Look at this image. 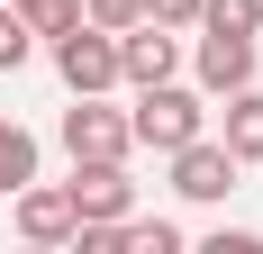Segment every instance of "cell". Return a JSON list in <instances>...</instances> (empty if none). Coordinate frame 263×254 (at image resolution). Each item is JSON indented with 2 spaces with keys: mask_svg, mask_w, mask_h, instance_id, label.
<instances>
[{
  "mask_svg": "<svg viewBox=\"0 0 263 254\" xmlns=\"http://www.w3.org/2000/svg\"><path fill=\"white\" fill-rule=\"evenodd\" d=\"M127 136L145 154H173V146H191V136H209V91H191L182 73H173V82H145L136 109H127Z\"/></svg>",
  "mask_w": 263,
  "mask_h": 254,
  "instance_id": "obj_1",
  "label": "cell"
},
{
  "mask_svg": "<svg viewBox=\"0 0 263 254\" xmlns=\"http://www.w3.org/2000/svg\"><path fill=\"white\" fill-rule=\"evenodd\" d=\"M64 154H73V164H127L136 154L127 109H109V91H73V109H64Z\"/></svg>",
  "mask_w": 263,
  "mask_h": 254,
  "instance_id": "obj_2",
  "label": "cell"
},
{
  "mask_svg": "<svg viewBox=\"0 0 263 254\" xmlns=\"http://www.w3.org/2000/svg\"><path fill=\"white\" fill-rule=\"evenodd\" d=\"M46 55H54V73H64V91H118V37L109 27L73 19L64 37H46Z\"/></svg>",
  "mask_w": 263,
  "mask_h": 254,
  "instance_id": "obj_3",
  "label": "cell"
},
{
  "mask_svg": "<svg viewBox=\"0 0 263 254\" xmlns=\"http://www.w3.org/2000/svg\"><path fill=\"white\" fill-rule=\"evenodd\" d=\"M173 73H182V37L173 27H155V19L118 27V91H145V82H173Z\"/></svg>",
  "mask_w": 263,
  "mask_h": 254,
  "instance_id": "obj_4",
  "label": "cell"
},
{
  "mask_svg": "<svg viewBox=\"0 0 263 254\" xmlns=\"http://www.w3.org/2000/svg\"><path fill=\"white\" fill-rule=\"evenodd\" d=\"M163 164H173V191H182V200H200V209L227 200V191H236V173H245V164L218 146V136H191V146H173Z\"/></svg>",
  "mask_w": 263,
  "mask_h": 254,
  "instance_id": "obj_5",
  "label": "cell"
},
{
  "mask_svg": "<svg viewBox=\"0 0 263 254\" xmlns=\"http://www.w3.org/2000/svg\"><path fill=\"white\" fill-rule=\"evenodd\" d=\"M191 73H200V91H209V100L245 91V82H254V37H218V27H200V46H191Z\"/></svg>",
  "mask_w": 263,
  "mask_h": 254,
  "instance_id": "obj_6",
  "label": "cell"
},
{
  "mask_svg": "<svg viewBox=\"0 0 263 254\" xmlns=\"http://www.w3.org/2000/svg\"><path fill=\"white\" fill-rule=\"evenodd\" d=\"M9 200H18V236L27 245H73V191H64V182H27V191H9Z\"/></svg>",
  "mask_w": 263,
  "mask_h": 254,
  "instance_id": "obj_7",
  "label": "cell"
},
{
  "mask_svg": "<svg viewBox=\"0 0 263 254\" xmlns=\"http://www.w3.org/2000/svg\"><path fill=\"white\" fill-rule=\"evenodd\" d=\"M73 218H127L136 209V182H127V164H73Z\"/></svg>",
  "mask_w": 263,
  "mask_h": 254,
  "instance_id": "obj_8",
  "label": "cell"
},
{
  "mask_svg": "<svg viewBox=\"0 0 263 254\" xmlns=\"http://www.w3.org/2000/svg\"><path fill=\"white\" fill-rule=\"evenodd\" d=\"M218 146L236 154V164H263V82L227 91V136H218Z\"/></svg>",
  "mask_w": 263,
  "mask_h": 254,
  "instance_id": "obj_9",
  "label": "cell"
},
{
  "mask_svg": "<svg viewBox=\"0 0 263 254\" xmlns=\"http://www.w3.org/2000/svg\"><path fill=\"white\" fill-rule=\"evenodd\" d=\"M36 182V136L18 118H0V191H27Z\"/></svg>",
  "mask_w": 263,
  "mask_h": 254,
  "instance_id": "obj_10",
  "label": "cell"
},
{
  "mask_svg": "<svg viewBox=\"0 0 263 254\" xmlns=\"http://www.w3.org/2000/svg\"><path fill=\"white\" fill-rule=\"evenodd\" d=\"M9 9H18V27L36 37V46H46V37H64V27L82 19V0H9Z\"/></svg>",
  "mask_w": 263,
  "mask_h": 254,
  "instance_id": "obj_11",
  "label": "cell"
},
{
  "mask_svg": "<svg viewBox=\"0 0 263 254\" xmlns=\"http://www.w3.org/2000/svg\"><path fill=\"white\" fill-rule=\"evenodd\" d=\"M191 27H218V37H254L263 27V0H200V19Z\"/></svg>",
  "mask_w": 263,
  "mask_h": 254,
  "instance_id": "obj_12",
  "label": "cell"
},
{
  "mask_svg": "<svg viewBox=\"0 0 263 254\" xmlns=\"http://www.w3.org/2000/svg\"><path fill=\"white\" fill-rule=\"evenodd\" d=\"M27 55H36V37L18 27V9H0V73H18Z\"/></svg>",
  "mask_w": 263,
  "mask_h": 254,
  "instance_id": "obj_13",
  "label": "cell"
},
{
  "mask_svg": "<svg viewBox=\"0 0 263 254\" xmlns=\"http://www.w3.org/2000/svg\"><path fill=\"white\" fill-rule=\"evenodd\" d=\"M82 19L118 37V27H136V19H145V0H82Z\"/></svg>",
  "mask_w": 263,
  "mask_h": 254,
  "instance_id": "obj_14",
  "label": "cell"
},
{
  "mask_svg": "<svg viewBox=\"0 0 263 254\" xmlns=\"http://www.w3.org/2000/svg\"><path fill=\"white\" fill-rule=\"evenodd\" d=\"M145 19L173 27V37H191V19H200V0H145Z\"/></svg>",
  "mask_w": 263,
  "mask_h": 254,
  "instance_id": "obj_15",
  "label": "cell"
},
{
  "mask_svg": "<svg viewBox=\"0 0 263 254\" xmlns=\"http://www.w3.org/2000/svg\"><path fill=\"white\" fill-rule=\"evenodd\" d=\"M200 254H263V236H245V227H209V245Z\"/></svg>",
  "mask_w": 263,
  "mask_h": 254,
  "instance_id": "obj_16",
  "label": "cell"
},
{
  "mask_svg": "<svg viewBox=\"0 0 263 254\" xmlns=\"http://www.w3.org/2000/svg\"><path fill=\"white\" fill-rule=\"evenodd\" d=\"M0 9H9V0H0Z\"/></svg>",
  "mask_w": 263,
  "mask_h": 254,
  "instance_id": "obj_17",
  "label": "cell"
}]
</instances>
